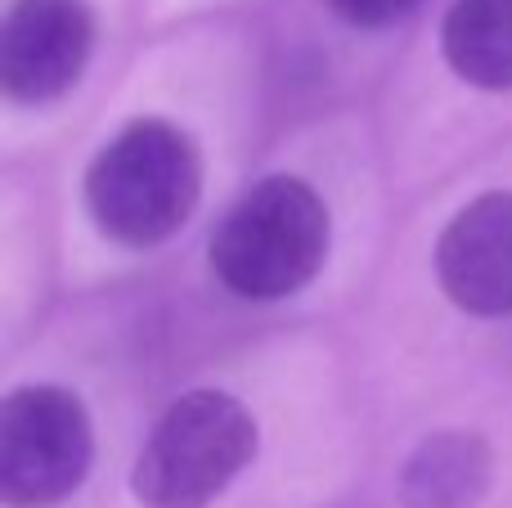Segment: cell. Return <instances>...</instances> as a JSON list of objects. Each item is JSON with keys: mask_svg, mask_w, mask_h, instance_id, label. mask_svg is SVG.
Listing matches in <instances>:
<instances>
[{"mask_svg": "<svg viewBox=\"0 0 512 508\" xmlns=\"http://www.w3.org/2000/svg\"><path fill=\"white\" fill-rule=\"evenodd\" d=\"M203 198V153L194 135L162 117L126 122L86 171V212L122 248H158Z\"/></svg>", "mask_w": 512, "mask_h": 508, "instance_id": "6da1fadb", "label": "cell"}, {"mask_svg": "<svg viewBox=\"0 0 512 508\" xmlns=\"http://www.w3.org/2000/svg\"><path fill=\"white\" fill-rule=\"evenodd\" d=\"M328 207L301 176H265L225 212L212 270L243 302H283L324 270Z\"/></svg>", "mask_w": 512, "mask_h": 508, "instance_id": "7a4b0ae2", "label": "cell"}, {"mask_svg": "<svg viewBox=\"0 0 512 508\" xmlns=\"http://www.w3.org/2000/svg\"><path fill=\"white\" fill-rule=\"evenodd\" d=\"M256 459V419L230 392L198 387L171 401L131 468L144 508H212Z\"/></svg>", "mask_w": 512, "mask_h": 508, "instance_id": "3957f363", "label": "cell"}, {"mask_svg": "<svg viewBox=\"0 0 512 508\" xmlns=\"http://www.w3.org/2000/svg\"><path fill=\"white\" fill-rule=\"evenodd\" d=\"M95 464V428L77 392L54 383L14 387L0 405V504L59 508Z\"/></svg>", "mask_w": 512, "mask_h": 508, "instance_id": "277c9868", "label": "cell"}, {"mask_svg": "<svg viewBox=\"0 0 512 508\" xmlns=\"http://www.w3.org/2000/svg\"><path fill=\"white\" fill-rule=\"evenodd\" d=\"M95 50L86 0H14L0 23V86L14 104H54Z\"/></svg>", "mask_w": 512, "mask_h": 508, "instance_id": "5b68a950", "label": "cell"}, {"mask_svg": "<svg viewBox=\"0 0 512 508\" xmlns=\"http://www.w3.org/2000/svg\"><path fill=\"white\" fill-rule=\"evenodd\" d=\"M436 279L459 311L512 315V194H481L436 239Z\"/></svg>", "mask_w": 512, "mask_h": 508, "instance_id": "8992f818", "label": "cell"}, {"mask_svg": "<svg viewBox=\"0 0 512 508\" xmlns=\"http://www.w3.org/2000/svg\"><path fill=\"white\" fill-rule=\"evenodd\" d=\"M495 482V450L481 432H432L400 468V508H477Z\"/></svg>", "mask_w": 512, "mask_h": 508, "instance_id": "52a82bcc", "label": "cell"}, {"mask_svg": "<svg viewBox=\"0 0 512 508\" xmlns=\"http://www.w3.org/2000/svg\"><path fill=\"white\" fill-rule=\"evenodd\" d=\"M441 50L468 86L512 90V0H454Z\"/></svg>", "mask_w": 512, "mask_h": 508, "instance_id": "ba28073f", "label": "cell"}, {"mask_svg": "<svg viewBox=\"0 0 512 508\" xmlns=\"http://www.w3.org/2000/svg\"><path fill=\"white\" fill-rule=\"evenodd\" d=\"M328 5H333V14L342 18V23L373 32V27H391V23H400V18L414 14V9L423 5V0H328Z\"/></svg>", "mask_w": 512, "mask_h": 508, "instance_id": "9c48e42d", "label": "cell"}]
</instances>
